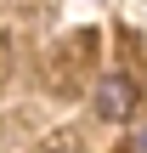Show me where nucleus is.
<instances>
[{
  "mask_svg": "<svg viewBox=\"0 0 147 153\" xmlns=\"http://www.w3.org/2000/svg\"><path fill=\"white\" fill-rule=\"evenodd\" d=\"M142 142H147V136H142Z\"/></svg>",
  "mask_w": 147,
  "mask_h": 153,
  "instance_id": "20e7f679",
  "label": "nucleus"
},
{
  "mask_svg": "<svg viewBox=\"0 0 147 153\" xmlns=\"http://www.w3.org/2000/svg\"><path fill=\"white\" fill-rule=\"evenodd\" d=\"M40 153H85V142H79L74 131H57V136H45V142H40Z\"/></svg>",
  "mask_w": 147,
  "mask_h": 153,
  "instance_id": "7ed1b4c3",
  "label": "nucleus"
},
{
  "mask_svg": "<svg viewBox=\"0 0 147 153\" xmlns=\"http://www.w3.org/2000/svg\"><path fill=\"white\" fill-rule=\"evenodd\" d=\"M96 114H102L108 125L130 119V114H136V79H125V74H108V79L96 85Z\"/></svg>",
  "mask_w": 147,
  "mask_h": 153,
  "instance_id": "f257e3e1",
  "label": "nucleus"
},
{
  "mask_svg": "<svg viewBox=\"0 0 147 153\" xmlns=\"http://www.w3.org/2000/svg\"><path fill=\"white\" fill-rule=\"evenodd\" d=\"M85 45H96V34H74V40L62 45V68L51 62V79H57L62 91H74V85H79V74H85V62H91V51H85Z\"/></svg>",
  "mask_w": 147,
  "mask_h": 153,
  "instance_id": "f03ea898",
  "label": "nucleus"
}]
</instances>
